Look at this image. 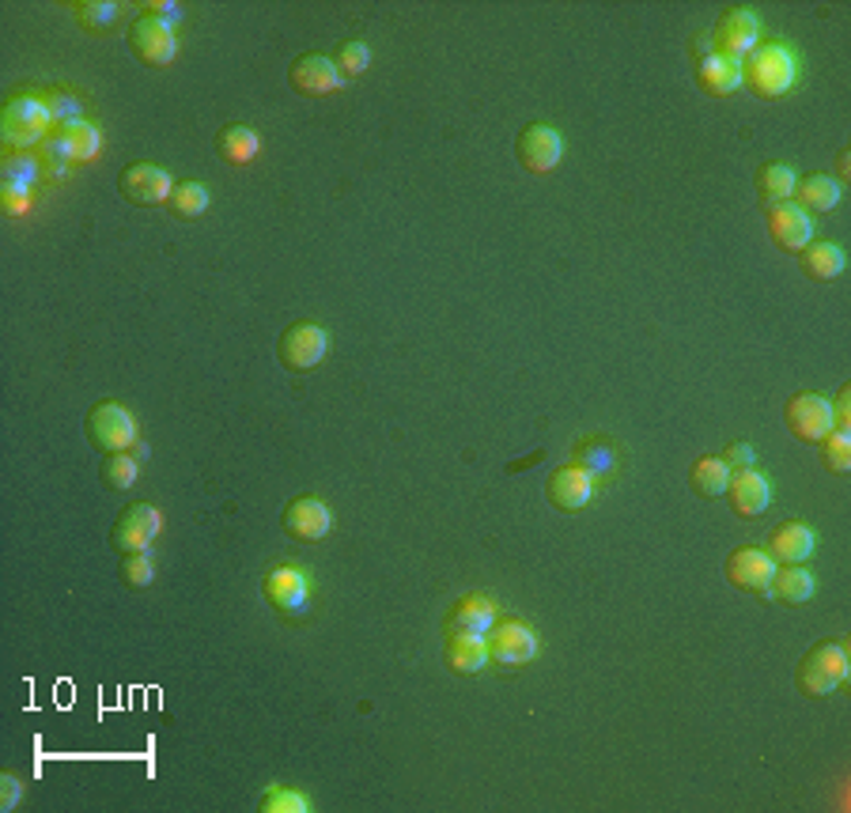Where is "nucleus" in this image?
Wrapping results in <instances>:
<instances>
[{"label":"nucleus","instance_id":"nucleus-1","mask_svg":"<svg viewBox=\"0 0 851 813\" xmlns=\"http://www.w3.org/2000/svg\"><path fill=\"white\" fill-rule=\"evenodd\" d=\"M799 84V57L788 42H761L742 57V88L761 99H780Z\"/></svg>","mask_w":851,"mask_h":813},{"label":"nucleus","instance_id":"nucleus-2","mask_svg":"<svg viewBox=\"0 0 851 813\" xmlns=\"http://www.w3.org/2000/svg\"><path fill=\"white\" fill-rule=\"evenodd\" d=\"M53 133V114L46 107L42 95H8L0 107V137L8 151H31Z\"/></svg>","mask_w":851,"mask_h":813},{"label":"nucleus","instance_id":"nucleus-3","mask_svg":"<svg viewBox=\"0 0 851 813\" xmlns=\"http://www.w3.org/2000/svg\"><path fill=\"white\" fill-rule=\"evenodd\" d=\"M795 682L806 696H829L848 682V644L844 639H829V644H814L802 655L795 669Z\"/></svg>","mask_w":851,"mask_h":813},{"label":"nucleus","instance_id":"nucleus-4","mask_svg":"<svg viewBox=\"0 0 851 813\" xmlns=\"http://www.w3.org/2000/svg\"><path fill=\"white\" fill-rule=\"evenodd\" d=\"M88 443L102 454H118L137 447V420L121 401H95L88 420H84Z\"/></svg>","mask_w":851,"mask_h":813},{"label":"nucleus","instance_id":"nucleus-5","mask_svg":"<svg viewBox=\"0 0 851 813\" xmlns=\"http://www.w3.org/2000/svg\"><path fill=\"white\" fill-rule=\"evenodd\" d=\"M485 644H489V658L500 666H526L538 658V636L530 625L515 617H496L492 628L485 633Z\"/></svg>","mask_w":851,"mask_h":813},{"label":"nucleus","instance_id":"nucleus-6","mask_svg":"<svg viewBox=\"0 0 851 813\" xmlns=\"http://www.w3.org/2000/svg\"><path fill=\"white\" fill-rule=\"evenodd\" d=\"M326 349H330L326 330L314 322H292L288 330L276 337V360H281L288 371L319 368L322 356H326Z\"/></svg>","mask_w":851,"mask_h":813},{"label":"nucleus","instance_id":"nucleus-7","mask_svg":"<svg viewBox=\"0 0 851 813\" xmlns=\"http://www.w3.org/2000/svg\"><path fill=\"white\" fill-rule=\"evenodd\" d=\"M170 189H175V182H170V175L159 163H129L118 175V194L137 208L167 205Z\"/></svg>","mask_w":851,"mask_h":813},{"label":"nucleus","instance_id":"nucleus-8","mask_svg":"<svg viewBox=\"0 0 851 813\" xmlns=\"http://www.w3.org/2000/svg\"><path fill=\"white\" fill-rule=\"evenodd\" d=\"M126 38H129L133 57H137V61H145V65H151V69H164V65L175 61V50H178L175 27L159 23V19L137 16V19L129 23Z\"/></svg>","mask_w":851,"mask_h":813},{"label":"nucleus","instance_id":"nucleus-9","mask_svg":"<svg viewBox=\"0 0 851 813\" xmlns=\"http://www.w3.org/2000/svg\"><path fill=\"white\" fill-rule=\"evenodd\" d=\"M761 38V16L750 12V8H726V12L715 19L712 27V50L726 57H742L757 46Z\"/></svg>","mask_w":851,"mask_h":813},{"label":"nucleus","instance_id":"nucleus-10","mask_svg":"<svg viewBox=\"0 0 851 813\" xmlns=\"http://www.w3.org/2000/svg\"><path fill=\"white\" fill-rule=\"evenodd\" d=\"M159 526H164V515L151 503H129L126 511L114 519L110 545L118 552H145L151 541H156Z\"/></svg>","mask_w":851,"mask_h":813},{"label":"nucleus","instance_id":"nucleus-11","mask_svg":"<svg viewBox=\"0 0 851 813\" xmlns=\"http://www.w3.org/2000/svg\"><path fill=\"white\" fill-rule=\"evenodd\" d=\"M560 156H564L560 133L552 126H541V121L526 126L519 133V140H515V159H519V167H526L530 175H549V170H557Z\"/></svg>","mask_w":851,"mask_h":813},{"label":"nucleus","instance_id":"nucleus-12","mask_svg":"<svg viewBox=\"0 0 851 813\" xmlns=\"http://www.w3.org/2000/svg\"><path fill=\"white\" fill-rule=\"evenodd\" d=\"M723 571H726V579H731V587L745 590V595H769L776 560H772L764 549H757V545H742V549H734L731 557H726Z\"/></svg>","mask_w":851,"mask_h":813},{"label":"nucleus","instance_id":"nucleus-13","mask_svg":"<svg viewBox=\"0 0 851 813\" xmlns=\"http://www.w3.org/2000/svg\"><path fill=\"white\" fill-rule=\"evenodd\" d=\"M783 424L791 428V435L802 439V443H821L829 432H833V420H829V401L821 394H795L783 405Z\"/></svg>","mask_w":851,"mask_h":813},{"label":"nucleus","instance_id":"nucleus-14","mask_svg":"<svg viewBox=\"0 0 851 813\" xmlns=\"http://www.w3.org/2000/svg\"><path fill=\"white\" fill-rule=\"evenodd\" d=\"M288 84L295 95L303 99H322V95H333L344 84V76L338 72V65L322 53H300L288 69Z\"/></svg>","mask_w":851,"mask_h":813},{"label":"nucleus","instance_id":"nucleus-15","mask_svg":"<svg viewBox=\"0 0 851 813\" xmlns=\"http://www.w3.org/2000/svg\"><path fill=\"white\" fill-rule=\"evenodd\" d=\"M262 595L276 614H303L311 595V579L307 571L295 568V564H281V568H273L270 576H265Z\"/></svg>","mask_w":851,"mask_h":813},{"label":"nucleus","instance_id":"nucleus-16","mask_svg":"<svg viewBox=\"0 0 851 813\" xmlns=\"http://www.w3.org/2000/svg\"><path fill=\"white\" fill-rule=\"evenodd\" d=\"M696 53H701V61H696V84H701L704 95L723 99V95H734L742 88V61L738 57L715 53L712 46L701 42V38H696Z\"/></svg>","mask_w":851,"mask_h":813},{"label":"nucleus","instance_id":"nucleus-17","mask_svg":"<svg viewBox=\"0 0 851 813\" xmlns=\"http://www.w3.org/2000/svg\"><path fill=\"white\" fill-rule=\"evenodd\" d=\"M545 496L557 511H583L595 496V477L583 470L579 462H568V466H557L549 473V484H545Z\"/></svg>","mask_w":851,"mask_h":813},{"label":"nucleus","instance_id":"nucleus-18","mask_svg":"<svg viewBox=\"0 0 851 813\" xmlns=\"http://www.w3.org/2000/svg\"><path fill=\"white\" fill-rule=\"evenodd\" d=\"M769 235L780 251L799 254L802 246L814 243V219H810V213H802L795 200H783V205L769 208Z\"/></svg>","mask_w":851,"mask_h":813},{"label":"nucleus","instance_id":"nucleus-19","mask_svg":"<svg viewBox=\"0 0 851 813\" xmlns=\"http://www.w3.org/2000/svg\"><path fill=\"white\" fill-rule=\"evenodd\" d=\"M330 507L319 500V496H295V500L284 507L281 526L284 533L295 541H322L330 533Z\"/></svg>","mask_w":851,"mask_h":813},{"label":"nucleus","instance_id":"nucleus-20","mask_svg":"<svg viewBox=\"0 0 851 813\" xmlns=\"http://www.w3.org/2000/svg\"><path fill=\"white\" fill-rule=\"evenodd\" d=\"M726 492H731L734 515H742V519H757V515L769 511V503H772V484H769V477L757 473V470H738V473H731V481H726Z\"/></svg>","mask_w":851,"mask_h":813},{"label":"nucleus","instance_id":"nucleus-21","mask_svg":"<svg viewBox=\"0 0 851 813\" xmlns=\"http://www.w3.org/2000/svg\"><path fill=\"white\" fill-rule=\"evenodd\" d=\"M769 552L772 560L776 564H802V560H810V552H814V530H810L806 522H795V519H788V522H780L776 530H772V538H769Z\"/></svg>","mask_w":851,"mask_h":813},{"label":"nucleus","instance_id":"nucleus-22","mask_svg":"<svg viewBox=\"0 0 851 813\" xmlns=\"http://www.w3.org/2000/svg\"><path fill=\"white\" fill-rule=\"evenodd\" d=\"M443 658L454 674H481L485 663H489V644H485L481 633H447Z\"/></svg>","mask_w":851,"mask_h":813},{"label":"nucleus","instance_id":"nucleus-23","mask_svg":"<svg viewBox=\"0 0 851 813\" xmlns=\"http://www.w3.org/2000/svg\"><path fill=\"white\" fill-rule=\"evenodd\" d=\"M496 620V606L489 595H466L454 601V609L447 614V633H489Z\"/></svg>","mask_w":851,"mask_h":813},{"label":"nucleus","instance_id":"nucleus-24","mask_svg":"<svg viewBox=\"0 0 851 813\" xmlns=\"http://www.w3.org/2000/svg\"><path fill=\"white\" fill-rule=\"evenodd\" d=\"M769 598L783 601V606H802V601L814 598V576H810L802 564H776L769 582Z\"/></svg>","mask_w":851,"mask_h":813},{"label":"nucleus","instance_id":"nucleus-25","mask_svg":"<svg viewBox=\"0 0 851 813\" xmlns=\"http://www.w3.org/2000/svg\"><path fill=\"white\" fill-rule=\"evenodd\" d=\"M840 197H844V189L833 175H806L795 182V205L802 213H833Z\"/></svg>","mask_w":851,"mask_h":813},{"label":"nucleus","instance_id":"nucleus-26","mask_svg":"<svg viewBox=\"0 0 851 813\" xmlns=\"http://www.w3.org/2000/svg\"><path fill=\"white\" fill-rule=\"evenodd\" d=\"M50 137H57L65 145V151L76 159V163H91L95 156H99L102 148V133L99 126H91V121L76 118V121H57Z\"/></svg>","mask_w":851,"mask_h":813},{"label":"nucleus","instance_id":"nucleus-27","mask_svg":"<svg viewBox=\"0 0 851 813\" xmlns=\"http://www.w3.org/2000/svg\"><path fill=\"white\" fill-rule=\"evenodd\" d=\"M799 265H802V273L810 276V281H837L840 273H844V251H840L837 243H810V246H802L799 251Z\"/></svg>","mask_w":851,"mask_h":813},{"label":"nucleus","instance_id":"nucleus-28","mask_svg":"<svg viewBox=\"0 0 851 813\" xmlns=\"http://www.w3.org/2000/svg\"><path fill=\"white\" fill-rule=\"evenodd\" d=\"M795 167L791 163H764V167L757 170V194L764 205H783V200L795 197Z\"/></svg>","mask_w":851,"mask_h":813},{"label":"nucleus","instance_id":"nucleus-29","mask_svg":"<svg viewBox=\"0 0 851 813\" xmlns=\"http://www.w3.org/2000/svg\"><path fill=\"white\" fill-rule=\"evenodd\" d=\"M726 481H731V466L723 462L720 454L696 458L693 470H688V484L701 500H715V496L726 492Z\"/></svg>","mask_w":851,"mask_h":813},{"label":"nucleus","instance_id":"nucleus-30","mask_svg":"<svg viewBox=\"0 0 851 813\" xmlns=\"http://www.w3.org/2000/svg\"><path fill=\"white\" fill-rule=\"evenodd\" d=\"M216 148L232 167H246V163L262 151V140H257V133L251 126H224L216 137Z\"/></svg>","mask_w":851,"mask_h":813},{"label":"nucleus","instance_id":"nucleus-31","mask_svg":"<svg viewBox=\"0 0 851 813\" xmlns=\"http://www.w3.org/2000/svg\"><path fill=\"white\" fill-rule=\"evenodd\" d=\"M72 16L84 31L91 35H107L121 23V4H110V0H76Z\"/></svg>","mask_w":851,"mask_h":813},{"label":"nucleus","instance_id":"nucleus-32","mask_svg":"<svg viewBox=\"0 0 851 813\" xmlns=\"http://www.w3.org/2000/svg\"><path fill=\"white\" fill-rule=\"evenodd\" d=\"M99 477L110 492H126V488L137 484L140 477V466H137V454L129 451H118V454H102V466H99Z\"/></svg>","mask_w":851,"mask_h":813},{"label":"nucleus","instance_id":"nucleus-33","mask_svg":"<svg viewBox=\"0 0 851 813\" xmlns=\"http://www.w3.org/2000/svg\"><path fill=\"white\" fill-rule=\"evenodd\" d=\"M167 208H170V216L175 219H197L200 213L208 208V189L200 186V182H178L175 189H170V197H167Z\"/></svg>","mask_w":851,"mask_h":813},{"label":"nucleus","instance_id":"nucleus-34","mask_svg":"<svg viewBox=\"0 0 851 813\" xmlns=\"http://www.w3.org/2000/svg\"><path fill=\"white\" fill-rule=\"evenodd\" d=\"M35 159H38V167H42V175L53 178V182L57 178H69V163H76L57 137H46L42 145L35 148Z\"/></svg>","mask_w":851,"mask_h":813},{"label":"nucleus","instance_id":"nucleus-35","mask_svg":"<svg viewBox=\"0 0 851 813\" xmlns=\"http://www.w3.org/2000/svg\"><path fill=\"white\" fill-rule=\"evenodd\" d=\"M38 175H42V167H38V159L31 156V151H4V182L8 186L35 189Z\"/></svg>","mask_w":851,"mask_h":813},{"label":"nucleus","instance_id":"nucleus-36","mask_svg":"<svg viewBox=\"0 0 851 813\" xmlns=\"http://www.w3.org/2000/svg\"><path fill=\"white\" fill-rule=\"evenodd\" d=\"M262 813H311V799L303 791H292V787H270L257 802Z\"/></svg>","mask_w":851,"mask_h":813},{"label":"nucleus","instance_id":"nucleus-37","mask_svg":"<svg viewBox=\"0 0 851 813\" xmlns=\"http://www.w3.org/2000/svg\"><path fill=\"white\" fill-rule=\"evenodd\" d=\"M118 576L126 587L133 590H145L151 576H156V564H151L148 549L145 552H121V564H118Z\"/></svg>","mask_w":851,"mask_h":813},{"label":"nucleus","instance_id":"nucleus-38","mask_svg":"<svg viewBox=\"0 0 851 813\" xmlns=\"http://www.w3.org/2000/svg\"><path fill=\"white\" fill-rule=\"evenodd\" d=\"M821 458H825V470L848 473L851 470V439L848 432H829L821 439Z\"/></svg>","mask_w":851,"mask_h":813},{"label":"nucleus","instance_id":"nucleus-39","mask_svg":"<svg viewBox=\"0 0 851 813\" xmlns=\"http://www.w3.org/2000/svg\"><path fill=\"white\" fill-rule=\"evenodd\" d=\"M338 72L349 80V76H360V72H368V65H371V46L368 42H344L341 50H338Z\"/></svg>","mask_w":851,"mask_h":813},{"label":"nucleus","instance_id":"nucleus-40","mask_svg":"<svg viewBox=\"0 0 851 813\" xmlns=\"http://www.w3.org/2000/svg\"><path fill=\"white\" fill-rule=\"evenodd\" d=\"M579 466H583V470H587L590 477L614 470V451H609L606 439H590V443H583V447H579Z\"/></svg>","mask_w":851,"mask_h":813},{"label":"nucleus","instance_id":"nucleus-41","mask_svg":"<svg viewBox=\"0 0 851 813\" xmlns=\"http://www.w3.org/2000/svg\"><path fill=\"white\" fill-rule=\"evenodd\" d=\"M42 99H46V107H50V114H53V126H57V121H76L84 114V102L76 99L72 91L50 88V91H42Z\"/></svg>","mask_w":851,"mask_h":813},{"label":"nucleus","instance_id":"nucleus-42","mask_svg":"<svg viewBox=\"0 0 851 813\" xmlns=\"http://www.w3.org/2000/svg\"><path fill=\"white\" fill-rule=\"evenodd\" d=\"M31 205H35L31 189H27V186H8V182H0V213H4L8 219L27 216V213H31Z\"/></svg>","mask_w":851,"mask_h":813},{"label":"nucleus","instance_id":"nucleus-43","mask_svg":"<svg viewBox=\"0 0 851 813\" xmlns=\"http://www.w3.org/2000/svg\"><path fill=\"white\" fill-rule=\"evenodd\" d=\"M723 462L731 466L734 473H738V470H757V454H753L750 443H731V447H726V454H723Z\"/></svg>","mask_w":851,"mask_h":813},{"label":"nucleus","instance_id":"nucleus-44","mask_svg":"<svg viewBox=\"0 0 851 813\" xmlns=\"http://www.w3.org/2000/svg\"><path fill=\"white\" fill-rule=\"evenodd\" d=\"M851 390L844 386L837 394V401H829V420H833V432H848L851 428Z\"/></svg>","mask_w":851,"mask_h":813},{"label":"nucleus","instance_id":"nucleus-45","mask_svg":"<svg viewBox=\"0 0 851 813\" xmlns=\"http://www.w3.org/2000/svg\"><path fill=\"white\" fill-rule=\"evenodd\" d=\"M19 799H23V783H19L12 772H4L0 776V810H16L19 806Z\"/></svg>","mask_w":851,"mask_h":813},{"label":"nucleus","instance_id":"nucleus-46","mask_svg":"<svg viewBox=\"0 0 851 813\" xmlns=\"http://www.w3.org/2000/svg\"><path fill=\"white\" fill-rule=\"evenodd\" d=\"M140 12L151 16V19H159V23H167V27H175L178 16H182V8L178 4H167V0H148V4H140Z\"/></svg>","mask_w":851,"mask_h":813},{"label":"nucleus","instance_id":"nucleus-47","mask_svg":"<svg viewBox=\"0 0 851 813\" xmlns=\"http://www.w3.org/2000/svg\"><path fill=\"white\" fill-rule=\"evenodd\" d=\"M840 178H851V156H848V151H840V156H837V182Z\"/></svg>","mask_w":851,"mask_h":813}]
</instances>
